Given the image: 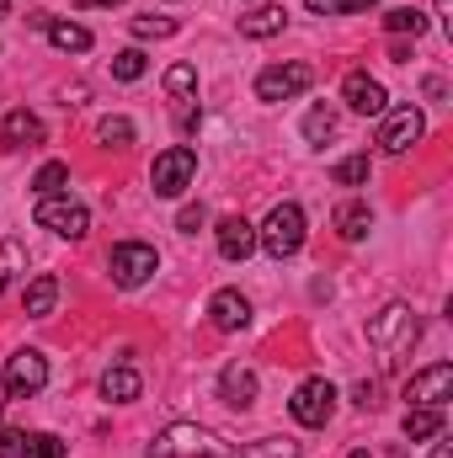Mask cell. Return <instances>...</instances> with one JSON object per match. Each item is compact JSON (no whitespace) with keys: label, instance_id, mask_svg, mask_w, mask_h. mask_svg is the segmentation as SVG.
Returning <instances> with one entry per match:
<instances>
[{"label":"cell","instance_id":"cell-1","mask_svg":"<svg viewBox=\"0 0 453 458\" xmlns=\"http://www.w3.org/2000/svg\"><path fill=\"white\" fill-rule=\"evenodd\" d=\"M422 342V315L411 304H389L368 320V346L384 357V362H400L411 346Z\"/></svg>","mask_w":453,"mask_h":458},{"label":"cell","instance_id":"cell-2","mask_svg":"<svg viewBox=\"0 0 453 458\" xmlns=\"http://www.w3.org/2000/svg\"><path fill=\"white\" fill-rule=\"evenodd\" d=\"M150 458H229V448L198 421H176L166 427L155 443H150Z\"/></svg>","mask_w":453,"mask_h":458},{"label":"cell","instance_id":"cell-3","mask_svg":"<svg viewBox=\"0 0 453 458\" xmlns=\"http://www.w3.org/2000/svg\"><path fill=\"white\" fill-rule=\"evenodd\" d=\"M256 245H261L272 261L294 256V250L304 245V208H299V203H278V208L267 214V225L256 229Z\"/></svg>","mask_w":453,"mask_h":458},{"label":"cell","instance_id":"cell-4","mask_svg":"<svg viewBox=\"0 0 453 458\" xmlns=\"http://www.w3.org/2000/svg\"><path fill=\"white\" fill-rule=\"evenodd\" d=\"M192 176H198V155H192L187 144L160 149L155 165H150V187H155V198H182V192L192 187Z\"/></svg>","mask_w":453,"mask_h":458},{"label":"cell","instance_id":"cell-5","mask_svg":"<svg viewBox=\"0 0 453 458\" xmlns=\"http://www.w3.org/2000/svg\"><path fill=\"white\" fill-rule=\"evenodd\" d=\"M107 272H113L117 288H139V283H150L160 272V250L144 245V240H123V245H113V256H107Z\"/></svg>","mask_w":453,"mask_h":458},{"label":"cell","instance_id":"cell-6","mask_svg":"<svg viewBox=\"0 0 453 458\" xmlns=\"http://www.w3.org/2000/svg\"><path fill=\"white\" fill-rule=\"evenodd\" d=\"M288 411H294L299 427H326V421L337 416V384H331V378H304V384L294 389Z\"/></svg>","mask_w":453,"mask_h":458},{"label":"cell","instance_id":"cell-7","mask_svg":"<svg viewBox=\"0 0 453 458\" xmlns=\"http://www.w3.org/2000/svg\"><path fill=\"white\" fill-rule=\"evenodd\" d=\"M32 219L43 229H54V234H64V240H86V229H91V214H86V203H75V198H38V208H32Z\"/></svg>","mask_w":453,"mask_h":458},{"label":"cell","instance_id":"cell-8","mask_svg":"<svg viewBox=\"0 0 453 458\" xmlns=\"http://www.w3.org/2000/svg\"><path fill=\"white\" fill-rule=\"evenodd\" d=\"M310 81H315L310 64H272V70L256 75V97L261 102H294V97L310 91Z\"/></svg>","mask_w":453,"mask_h":458},{"label":"cell","instance_id":"cell-9","mask_svg":"<svg viewBox=\"0 0 453 458\" xmlns=\"http://www.w3.org/2000/svg\"><path fill=\"white\" fill-rule=\"evenodd\" d=\"M43 384H48V357L43 352H16L5 362V394L11 400H32Z\"/></svg>","mask_w":453,"mask_h":458},{"label":"cell","instance_id":"cell-10","mask_svg":"<svg viewBox=\"0 0 453 458\" xmlns=\"http://www.w3.org/2000/svg\"><path fill=\"white\" fill-rule=\"evenodd\" d=\"M422 133H427V117L416 113V107H400V113L384 117V128H379V149H384V155H406Z\"/></svg>","mask_w":453,"mask_h":458},{"label":"cell","instance_id":"cell-11","mask_svg":"<svg viewBox=\"0 0 453 458\" xmlns=\"http://www.w3.org/2000/svg\"><path fill=\"white\" fill-rule=\"evenodd\" d=\"M406 400H411V405H438V411H443V405L453 400V362H432L427 373H416V378L406 384Z\"/></svg>","mask_w":453,"mask_h":458},{"label":"cell","instance_id":"cell-12","mask_svg":"<svg viewBox=\"0 0 453 458\" xmlns=\"http://www.w3.org/2000/svg\"><path fill=\"white\" fill-rule=\"evenodd\" d=\"M341 97H346V107H352V113H363V117H379V113H384V102H389V97H384V86H379L373 75H363V70H352V75L341 81Z\"/></svg>","mask_w":453,"mask_h":458},{"label":"cell","instance_id":"cell-13","mask_svg":"<svg viewBox=\"0 0 453 458\" xmlns=\"http://www.w3.org/2000/svg\"><path fill=\"white\" fill-rule=\"evenodd\" d=\"M209 320H214L219 331H245V326H251V299H245L240 288H219V293L209 299Z\"/></svg>","mask_w":453,"mask_h":458},{"label":"cell","instance_id":"cell-14","mask_svg":"<svg viewBox=\"0 0 453 458\" xmlns=\"http://www.w3.org/2000/svg\"><path fill=\"white\" fill-rule=\"evenodd\" d=\"M0 144H5V149H32V144H43V117L27 113V107L5 113V123H0Z\"/></svg>","mask_w":453,"mask_h":458},{"label":"cell","instance_id":"cell-15","mask_svg":"<svg viewBox=\"0 0 453 458\" xmlns=\"http://www.w3.org/2000/svg\"><path fill=\"white\" fill-rule=\"evenodd\" d=\"M251 250H256V225L240 219V214L219 219V256H225V261H245Z\"/></svg>","mask_w":453,"mask_h":458},{"label":"cell","instance_id":"cell-16","mask_svg":"<svg viewBox=\"0 0 453 458\" xmlns=\"http://www.w3.org/2000/svg\"><path fill=\"white\" fill-rule=\"evenodd\" d=\"M219 400L235 405V411H251L256 405V373L240 368V362H229L225 373H219Z\"/></svg>","mask_w":453,"mask_h":458},{"label":"cell","instance_id":"cell-17","mask_svg":"<svg viewBox=\"0 0 453 458\" xmlns=\"http://www.w3.org/2000/svg\"><path fill=\"white\" fill-rule=\"evenodd\" d=\"M32 27H43V32H48V43H54L59 54H86V48H91V32H86L81 21H54V16H32Z\"/></svg>","mask_w":453,"mask_h":458},{"label":"cell","instance_id":"cell-18","mask_svg":"<svg viewBox=\"0 0 453 458\" xmlns=\"http://www.w3.org/2000/svg\"><path fill=\"white\" fill-rule=\"evenodd\" d=\"M139 389H144V378H139L133 368H107V373H102V400H113V405L139 400Z\"/></svg>","mask_w":453,"mask_h":458},{"label":"cell","instance_id":"cell-19","mask_svg":"<svg viewBox=\"0 0 453 458\" xmlns=\"http://www.w3.org/2000/svg\"><path fill=\"white\" fill-rule=\"evenodd\" d=\"M288 27V11L283 5H261V11H251V16H240V32L245 38H278Z\"/></svg>","mask_w":453,"mask_h":458},{"label":"cell","instance_id":"cell-20","mask_svg":"<svg viewBox=\"0 0 453 458\" xmlns=\"http://www.w3.org/2000/svg\"><path fill=\"white\" fill-rule=\"evenodd\" d=\"M54 304H59V277H48V272L32 277V283H27V315L43 320V315H54Z\"/></svg>","mask_w":453,"mask_h":458},{"label":"cell","instance_id":"cell-21","mask_svg":"<svg viewBox=\"0 0 453 458\" xmlns=\"http://www.w3.org/2000/svg\"><path fill=\"white\" fill-rule=\"evenodd\" d=\"M443 432V411L438 405H411L406 411V437L411 443H427V437H438Z\"/></svg>","mask_w":453,"mask_h":458},{"label":"cell","instance_id":"cell-22","mask_svg":"<svg viewBox=\"0 0 453 458\" xmlns=\"http://www.w3.org/2000/svg\"><path fill=\"white\" fill-rule=\"evenodd\" d=\"M373 229V208L368 203H341L337 208V234L341 240H363Z\"/></svg>","mask_w":453,"mask_h":458},{"label":"cell","instance_id":"cell-23","mask_svg":"<svg viewBox=\"0 0 453 458\" xmlns=\"http://www.w3.org/2000/svg\"><path fill=\"white\" fill-rule=\"evenodd\" d=\"M384 32H395V38H406L411 32V43L427 32V16L416 11V5H395V11H384Z\"/></svg>","mask_w":453,"mask_h":458},{"label":"cell","instance_id":"cell-24","mask_svg":"<svg viewBox=\"0 0 453 458\" xmlns=\"http://www.w3.org/2000/svg\"><path fill=\"white\" fill-rule=\"evenodd\" d=\"M64 182H70V165H64V160H48V165L32 176L38 198H59V192H64Z\"/></svg>","mask_w":453,"mask_h":458},{"label":"cell","instance_id":"cell-25","mask_svg":"<svg viewBox=\"0 0 453 458\" xmlns=\"http://www.w3.org/2000/svg\"><path fill=\"white\" fill-rule=\"evenodd\" d=\"M294 454H299L294 437H261V443H251V448H240V454H229V458H294Z\"/></svg>","mask_w":453,"mask_h":458},{"label":"cell","instance_id":"cell-26","mask_svg":"<svg viewBox=\"0 0 453 458\" xmlns=\"http://www.w3.org/2000/svg\"><path fill=\"white\" fill-rule=\"evenodd\" d=\"M97 139H102L107 149H128V144H133V123H128V117H102V123H97Z\"/></svg>","mask_w":453,"mask_h":458},{"label":"cell","instance_id":"cell-27","mask_svg":"<svg viewBox=\"0 0 453 458\" xmlns=\"http://www.w3.org/2000/svg\"><path fill=\"white\" fill-rule=\"evenodd\" d=\"M16 272H27V245H21V240H5V245H0V293H5V283H11Z\"/></svg>","mask_w":453,"mask_h":458},{"label":"cell","instance_id":"cell-28","mask_svg":"<svg viewBox=\"0 0 453 458\" xmlns=\"http://www.w3.org/2000/svg\"><path fill=\"white\" fill-rule=\"evenodd\" d=\"M315 16H357V11H379V0H304Z\"/></svg>","mask_w":453,"mask_h":458},{"label":"cell","instance_id":"cell-29","mask_svg":"<svg viewBox=\"0 0 453 458\" xmlns=\"http://www.w3.org/2000/svg\"><path fill=\"white\" fill-rule=\"evenodd\" d=\"M331 133H337V113H331V107H310V117H304V139H310V144H326Z\"/></svg>","mask_w":453,"mask_h":458},{"label":"cell","instance_id":"cell-30","mask_svg":"<svg viewBox=\"0 0 453 458\" xmlns=\"http://www.w3.org/2000/svg\"><path fill=\"white\" fill-rule=\"evenodd\" d=\"M166 91H171L176 102H187V97L198 91V70H192V64H171V70H166Z\"/></svg>","mask_w":453,"mask_h":458},{"label":"cell","instance_id":"cell-31","mask_svg":"<svg viewBox=\"0 0 453 458\" xmlns=\"http://www.w3.org/2000/svg\"><path fill=\"white\" fill-rule=\"evenodd\" d=\"M331 182H341V187H363V182H368V155H346V160H337Z\"/></svg>","mask_w":453,"mask_h":458},{"label":"cell","instance_id":"cell-32","mask_svg":"<svg viewBox=\"0 0 453 458\" xmlns=\"http://www.w3.org/2000/svg\"><path fill=\"white\" fill-rule=\"evenodd\" d=\"M176 21L171 16H133V38H171Z\"/></svg>","mask_w":453,"mask_h":458},{"label":"cell","instance_id":"cell-33","mask_svg":"<svg viewBox=\"0 0 453 458\" xmlns=\"http://www.w3.org/2000/svg\"><path fill=\"white\" fill-rule=\"evenodd\" d=\"M27 458H64V443L54 432H32L27 437Z\"/></svg>","mask_w":453,"mask_h":458},{"label":"cell","instance_id":"cell-34","mask_svg":"<svg viewBox=\"0 0 453 458\" xmlns=\"http://www.w3.org/2000/svg\"><path fill=\"white\" fill-rule=\"evenodd\" d=\"M113 75L117 81H139V75H144V54H139V48H123L113 59Z\"/></svg>","mask_w":453,"mask_h":458},{"label":"cell","instance_id":"cell-35","mask_svg":"<svg viewBox=\"0 0 453 458\" xmlns=\"http://www.w3.org/2000/svg\"><path fill=\"white\" fill-rule=\"evenodd\" d=\"M203 225H209V208H203V203H187V208L176 214V229H182V234H198Z\"/></svg>","mask_w":453,"mask_h":458},{"label":"cell","instance_id":"cell-36","mask_svg":"<svg viewBox=\"0 0 453 458\" xmlns=\"http://www.w3.org/2000/svg\"><path fill=\"white\" fill-rule=\"evenodd\" d=\"M0 458H27V432L0 427Z\"/></svg>","mask_w":453,"mask_h":458},{"label":"cell","instance_id":"cell-37","mask_svg":"<svg viewBox=\"0 0 453 458\" xmlns=\"http://www.w3.org/2000/svg\"><path fill=\"white\" fill-rule=\"evenodd\" d=\"M352 400H357L363 411H373V405H379V384H357V389H352Z\"/></svg>","mask_w":453,"mask_h":458},{"label":"cell","instance_id":"cell-38","mask_svg":"<svg viewBox=\"0 0 453 458\" xmlns=\"http://www.w3.org/2000/svg\"><path fill=\"white\" fill-rule=\"evenodd\" d=\"M389 59H395V64H406V59H411V43H400V38H395V43H389Z\"/></svg>","mask_w":453,"mask_h":458},{"label":"cell","instance_id":"cell-39","mask_svg":"<svg viewBox=\"0 0 453 458\" xmlns=\"http://www.w3.org/2000/svg\"><path fill=\"white\" fill-rule=\"evenodd\" d=\"M75 11H97V5H117V0H70Z\"/></svg>","mask_w":453,"mask_h":458},{"label":"cell","instance_id":"cell-40","mask_svg":"<svg viewBox=\"0 0 453 458\" xmlns=\"http://www.w3.org/2000/svg\"><path fill=\"white\" fill-rule=\"evenodd\" d=\"M432 458H453V448H449V443H438V448H432Z\"/></svg>","mask_w":453,"mask_h":458},{"label":"cell","instance_id":"cell-41","mask_svg":"<svg viewBox=\"0 0 453 458\" xmlns=\"http://www.w3.org/2000/svg\"><path fill=\"white\" fill-rule=\"evenodd\" d=\"M5 11H11V0H0V16H5Z\"/></svg>","mask_w":453,"mask_h":458}]
</instances>
